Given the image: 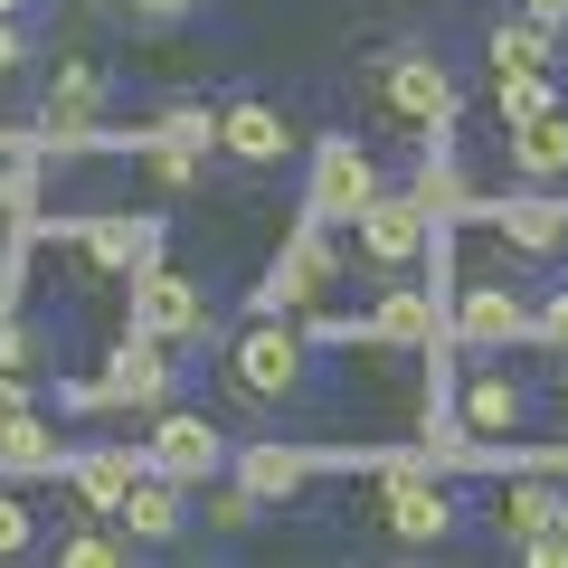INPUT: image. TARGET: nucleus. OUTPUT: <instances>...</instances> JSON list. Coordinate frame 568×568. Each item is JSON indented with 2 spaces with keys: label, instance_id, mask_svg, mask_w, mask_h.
<instances>
[{
  "label": "nucleus",
  "instance_id": "1",
  "mask_svg": "<svg viewBox=\"0 0 568 568\" xmlns=\"http://www.w3.org/2000/svg\"><path fill=\"white\" fill-rule=\"evenodd\" d=\"M313 388V342L284 313H256V323L227 342V398L237 407H294Z\"/></svg>",
  "mask_w": 568,
  "mask_h": 568
},
{
  "label": "nucleus",
  "instance_id": "2",
  "mask_svg": "<svg viewBox=\"0 0 568 568\" xmlns=\"http://www.w3.org/2000/svg\"><path fill=\"white\" fill-rule=\"evenodd\" d=\"M369 95H379L417 142H446L455 114H465V85H455L446 58H436V48H417V39H398L379 67H369Z\"/></svg>",
  "mask_w": 568,
  "mask_h": 568
},
{
  "label": "nucleus",
  "instance_id": "3",
  "mask_svg": "<svg viewBox=\"0 0 568 568\" xmlns=\"http://www.w3.org/2000/svg\"><path fill=\"white\" fill-rule=\"evenodd\" d=\"M465 511L474 503L455 493V474H436V465H379V521H388V540H398V549L455 540Z\"/></svg>",
  "mask_w": 568,
  "mask_h": 568
},
{
  "label": "nucleus",
  "instance_id": "4",
  "mask_svg": "<svg viewBox=\"0 0 568 568\" xmlns=\"http://www.w3.org/2000/svg\"><path fill=\"white\" fill-rule=\"evenodd\" d=\"M171 388H181V351H162V342H142V332H133V342H123L95 379H67V407H85V417L133 407V417H152Z\"/></svg>",
  "mask_w": 568,
  "mask_h": 568
},
{
  "label": "nucleus",
  "instance_id": "5",
  "mask_svg": "<svg viewBox=\"0 0 568 568\" xmlns=\"http://www.w3.org/2000/svg\"><path fill=\"white\" fill-rule=\"evenodd\" d=\"M133 332H142V342H162V351L209 342V294L181 275V265L142 256V265H133Z\"/></svg>",
  "mask_w": 568,
  "mask_h": 568
},
{
  "label": "nucleus",
  "instance_id": "6",
  "mask_svg": "<svg viewBox=\"0 0 568 568\" xmlns=\"http://www.w3.org/2000/svg\"><path fill=\"white\" fill-rule=\"evenodd\" d=\"M369 190H379L369 142H351V133H323V142H313V162H304V219L351 227V219L369 209Z\"/></svg>",
  "mask_w": 568,
  "mask_h": 568
},
{
  "label": "nucleus",
  "instance_id": "7",
  "mask_svg": "<svg viewBox=\"0 0 568 568\" xmlns=\"http://www.w3.org/2000/svg\"><path fill=\"white\" fill-rule=\"evenodd\" d=\"M142 465L152 474H171V484H219L227 474V436H219V417H200V407H152V436H142Z\"/></svg>",
  "mask_w": 568,
  "mask_h": 568
},
{
  "label": "nucleus",
  "instance_id": "8",
  "mask_svg": "<svg viewBox=\"0 0 568 568\" xmlns=\"http://www.w3.org/2000/svg\"><path fill=\"white\" fill-rule=\"evenodd\" d=\"M332 275H342V256H332V227L323 219H304L294 237H284V256L265 265V284H256V313H313V304H332Z\"/></svg>",
  "mask_w": 568,
  "mask_h": 568
},
{
  "label": "nucleus",
  "instance_id": "9",
  "mask_svg": "<svg viewBox=\"0 0 568 568\" xmlns=\"http://www.w3.org/2000/svg\"><path fill=\"white\" fill-rule=\"evenodd\" d=\"M455 426L484 436V446H521L540 426V388L521 369H474V379H455Z\"/></svg>",
  "mask_w": 568,
  "mask_h": 568
},
{
  "label": "nucleus",
  "instance_id": "10",
  "mask_svg": "<svg viewBox=\"0 0 568 568\" xmlns=\"http://www.w3.org/2000/svg\"><path fill=\"white\" fill-rule=\"evenodd\" d=\"M351 237H361V256L379 265V275H407V265L426 256V237H436V219H426L417 200H407V190H369V209L361 219H351Z\"/></svg>",
  "mask_w": 568,
  "mask_h": 568
},
{
  "label": "nucleus",
  "instance_id": "11",
  "mask_svg": "<svg viewBox=\"0 0 568 568\" xmlns=\"http://www.w3.org/2000/svg\"><path fill=\"white\" fill-rule=\"evenodd\" d=\"M342 465H361V455H332V446H227V484H246L265 511L275 503H294V493L313 484V474H342Z\"/></svg>",
  "mask_w": 568,
  "mask_h": 568
},
{
  "label": "nucleus",
  "instance_id": "12",
  "mask_svg": "<svg viewBox=\"0 0 568 568\" xmlns=\"http://www.w3.org/2000/svg\"><path fill=\"white\" fill-rule=\"evenodd\" d=\"M104 521H114L133 549H181V540H190V484H171V474H152V465H142L133 484H123V503L104 511Z\"/></svg>",
  "mask_w": 568,
  "mask_h": 568
},
{
  "label": "nucleus",
  "instance_id": "13",
  "mask_svg": "<svg viewBox=\"0 0 568 568\" xmlns=\"http://www.w3.org/2000/svg\"><path fill=\"white\" fill-rule=\"evenodd\" d=\"M104 104H114V77H104L95 58H67L58 77H48V104H39V133H48V142H95Z\"/></svg>",
  "mask_w": 568,
  "mask_h": 568
},
{
  "label": "nucleus",
  "instance_id": "14",
  "mask_svg": "<svg viewBox=\"0 0 568 568\" xmlns=\"http://www.w3.org/2000/svg\"><path fill=\"white\" fill-rule=\"evenodd\" d=\"M369 351H436L446 342V313H436V284H379V304L361 313Z\"/></svg>",
  "mask_w": 568,
  "mask_h": 568
},
{
  "label": "nucleus",
  "instance_id": "15",
  "mask_svg": "<svg viewBox=\"0 0 568 568\" xmlns=\"http://www.w3.org/2000/svg\"><path fill=\"white\" fill-rule=\"evenodd\" d=\"M209 152H227L237 171H284V162H294V123H284L275 104L237 95V104H219V133H209Z\"/></svg>",
  "mask_w": 568,
  "mask_h": 568
},
{
  "label": "nucleus",
  "instance_id": "16",
  "mask_svg": "<svg viewBox=\"0 0 568 568\" xmlns=\"http://www.w3.org/2000/svg\"><path fill=\"white\" fill-rule=\"evenodd\" d=\"M455 342L465 351H521L530 342V304L511 294V284H455Z\"/></svg>",
  "mask_w": 568,
  "mask_h": 568
},
{
  "label": "nucleus",
  "instance_id": "17",
  "mask_svg": "<svg viewBox=\"0 0 568 568\" xmlns=\"http://www.w3.org/2000/svg\"><path fill=\"white\" fill-rule=\"evenodd\" d=\"M474 219H493L521 256H568V190H511V200H484Z\"/></svg>",
  "mask_w": 568,
  "mask_h": 568
},
{
  "label": "nucleus",
  "instance_id": "18",
  "mask_svg": "<svg viewBox=\"0 0 568 568\" xmlns=\"http://www.w3.org/2000/svg\"><path fill=\"white\" fill-rule=\"evenodd\" d=\"M503 152H511V181L521 190H568V104H549V114L530 123H503Z\"/></svg>",
  "mask_w": 568,
  "mask_h": 568
},
{
  "label": "nucleus",
  "instance_id": "19",
  "mask_svg": "<svg viewBox=\"0 0 568 568\" xmlns=\"http://www.w3.org/2000/svg\"><path fill=\"white\" fill-rule=\"evenodd\" d=\"M133 474H142V446H67V455H58V484L77 493L95 521L123 503V484H133Z\"/></svg>",
  "mask_w": 568,
  "mask_h": 568
},
{
  "label": "nucleus",
  "instance_id": "20",
  "mask_svg": "<svg viewBox=\"0 0 568 568\" xmlns=\"http://www.w3.org/2000/svg\"><path fill=\"white\" fill-rule=\"evenodd\" d=\"M58 237L77 246L85 265H104V275H133L142 256H162V237H152V219H67Z\"/></svg>",
  "mask_w": 568,
  "mask_h": 568
},
{
  "label": "nucleus",
  "instance_id": "21",
  "mask_svg": "<svg viewBox=\"0 0 568 568\" xmlns=\"http://www.w3.org/2000/svg\"><path fill=\"white\" fill-rule=\"evenodd\" d=\"M67 436H48L39 407H20V417H0V484H39V474H58Z\"/></svg>",
  "mask_w": 568,
  "mask_h": 568
},
{
  "label": "nucleus",
  "instance_id": "22",
  "mask_svg": "<svg viewBox=\"0 0 568 568\" xmlns=\"http://www.w3.org/2000/svg\"><path fill=\"white\" fill-rule=\"evenodd\" d=\"M407 200H417L426 219H474V209H484V200H474V181L446 162V142H426V171L407 181Z\"/></svg>",
  "mask_w": 568,
  "mask_h": 568
},
{
  "label": "nucleus",
  "instance_id": "23",
  "mask_svg": "<svg viewBox=\"0 0 568 568\" xmlns=\"http://www.w3.org/2000/svg\"><path fill=\"white\" fill-rule=\"evenodd\" d=\"M559 104V67H493V114L503 123H530Z\"/></svg>",
  "mask_w": 568,
  "mask_h": 568
},
{
  "label": "nucleus",
  "instance_id": "24",
  "mask_svg": "<svg viewBox=\"0 0 568 568\" xmlns=\"http://www.w3.org/2000/svg\"><path fill=\"white\" fill-rule=\"evenodd\" d=\"M549 511H559V484H549V474H511V493L493 503V521H503L511 540H530V530H549Z\"/></svg>",
  "mask_w": 568,
  "mask_h": 568
},
{
  "label": "nucleus",
  "instance_id": "25",
  "mask_svg": "<svg viewBox=\"0 0 568 568\" xmlns=\"http://www.w3.org/2000/svg\"><path fill=\"white\" fill-rule=\"evenodd\" d=\"M484 58H493V67H559V29H540V20L511 10V20L484 39Z\"/></svg>",
  "mask_w": 568,
  "mask_h": 568
},
{
  "label": "nucleus",
  "instance_id": "26",
  "mask_svg": "<svg viewBox=\"0 0 568 568\" xmlns=\"http://www.w3.org/2000/svg\"><path fill=\"white\" fill-rule=\"evenodd\" d=\"M190 521H209L219 540H237V530H256V521H265V503H256L246 484H227V474H219V493H209V503H190Z\"/></svg>",
  "mask_w": 568,
  "mask_h": 568
},
{
  "label": "nucleus",
  "instance_id": "27",
  "mask_svg": "<svg viewBox=\"0 0 568 568\" xmlns=\"http://www.w3.org/2000/svg\"><path fill=\"white\" fill-rule=\"evenodd\" d=\"M200 162L209 152H190V142H152L142 133V181L152 190H200Z\"/></svg>",
  "mask_w": 568,
  "mask_h": 568
},
{
  "label": "nucleus",
  "instance_id": "28",
  "mask_svg": "<svg viewBox=\"0 0 568 568\" xmlns=\"http://www.w3.org/2000/svg\"><path fill=\"white\" fill-rule=\"evenodd\" d=\"M58 559L67 568H114V559H133V540H123L114 521H85V530H67V540H58Z\"/></svg>",
  "mask_w": 568,
  "mask_h": 568
},
{
  "label": "nucleus",
  "instance_id": "29",
  "mask_svg": "<svg viewBox=\"0 0 568 568\" xmlns=\"http://www.w3.org/2000/svg\"><path fill=\"white\" fill-rule=\"evenodd\" d=\"M209 133H219V104H162V114H152V142H190V152H209Z\"/></svg>",
  "mask_w": 568,
  "mask_h": 568
},
{
  "label": "nucleus",
  "instance_id": "30",
  "mask_svg": "<svg viewBox=\"0 0 568 568\" xmlns=\"http://www.w3.org/2000/svg\"><path fill=\"white\" fill-rule=\"evenodd\" d=\"M29 549H39V511L20 484H0V559H29Z\"/></svg>",
  "mask_w": 568,
  "mask_h": 568
},
{
  "label": "nucleus",
  "instance_id": "31",
  "mask_svg": "<svg viewBox=\"0 0 568 568\" xmlns=\"http://www.w3.org/2000/svg\"><path fill=\"white\" fill-rule=\"evenodd\" d=\"M530 351L568 361V284H549V304H530Z\"/></svg>",
  "mask_w": 568,
  "mask_h": 568
},
{
  "label": "nucleus",
  "instance_id": "32",
  "mask_svg": "<svg viewBox=\"0 0 568 568\" xmlns=\"http://www.w3.org/2000/svg\"><path fill=\"white\" fill-rule=\"evenodd\" d=\"M133 29H181V20H200V0H114Z\"/></svg>",
  "mask_w": 568,
  "mask_h": 568
},
{
  "label": "nucleus",
  "instance_id": "33",
  "mask_svg": "<svg viewBox=\"0 0 568 568\" xmlns=\"http://www.w3.org/2000/svg\"><path fill=\"white\" fill-rule=\"evenodd\" d=\"M29 67V20H0V85Z\"/></svg>",
  "mask_w": 568,
  "mask_h": 568
},
{
  "label": "nucleus",
  "instance_id": "34",
  "mask_svg": "<svg viewBox=\"0 0 568 568\" xmlns=\"http://www.w3.org/2000/svg\"><path fill=\"white\" fill-rule=\"evenodd\" d=\"M521 20H540V29H568V0H521Z\"/></svg>",
  "mask_w": 568,
  "mask_h": 568
},
{
  "label": "nucleus",
  "instance_id": "35",
  "mask_svg": "<svg viewBox=\"0 0 568 568\" xmlns=\"http://www.w3.org/2000/svg\"><path fill=\"white\" fill-rule=\"evenodd\" d=\"M0 20H39V0H0Z\"/></svg>",
  "mask_w": 568,
  "mask_h": 568
}]
</instances>
